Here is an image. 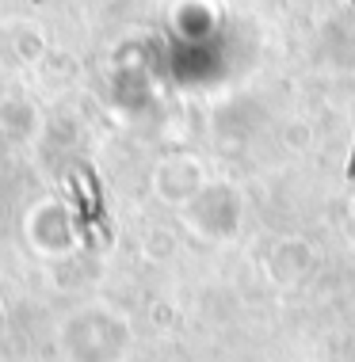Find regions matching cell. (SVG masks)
<instances>
[{
  "instance_id": "1",
  "label": "cell",
  "mask_w": 355,
  "mask_h": 362,
  "mask_svg": "<svg viewBox=\"0 0 355 362\" xmlns=\"http://www.w3.org/2000/svg\"><path fill=\"white\" fill-rule=\"evenodd\" d=\"M348 175H355V153H351V161H348Z\"/></svg>"
}]
</instances>
